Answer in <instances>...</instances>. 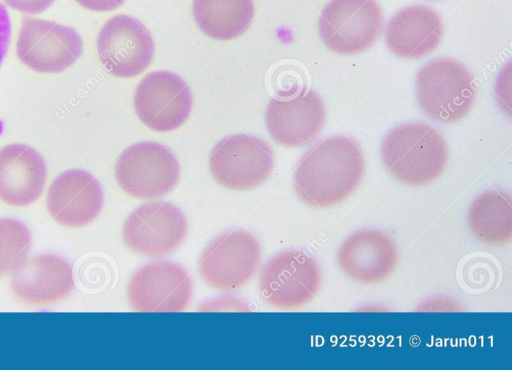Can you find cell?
Listing matches in <instances>:
<instances>
[{
    "instance_id": "6da1fadb",
    "label": "cell",
    "mask_w": 512,
    "mask_h": 370,
    "mask_svg": "<svg viewBox=\"0 0 512 370\" xmlns=\"http://www.w3.org/2000/svg\"><path fill=\"white\" fill-rule=\"evenodd\" d=\"M364 172L360 145L348 137H330L315 144L301 158L293 185L307 205L328 208L350 197Z\"/></svg>"
},
{
    "instance_id": "7a4b0ae2",
    "label": "cell",
    "mask_w": 512,
    "mask_h": 370,
    "mask_svg": "<svg viewBox=\"0 0 512 370\" xmlns=\"http://www.w3.org/2000/svg\"><path fill=\"white\" fill-rule=\"evenodd\" d=\"M381 156L389 173L408 185L429 184L448 165V148L441 134L418 122L389 131L381 145Z\"/></svg>"
},
{
    "instance_id": "3957f363",
    "label": "cell",
    "mask_w": 512,
    "mask_h": 370,
    "mask_svg": "<svg viewBox=\"0 0 512 370\" xmlns=\"http://www.w3.org/2000/svg\"><path fill=\"white\" fill-rule=\"evenodd\" d=\"M477 86L459 61L438 58L417 74V101L423 112L441 123L462 120L474 106Z\"/></svg>"
},
{
    "instance_id": "277c9868",
    "label": "cell",
    "mask_w": 512,
    "mask_h": 370,
    "mask_svg": "<svg viewBox=\"0 0 512 370\" xmlns=\"http://www.w3.org/2000/svg\"><path fill=\"white\" fill-rule=\"evenodd\" d=\"M180 176L175 155L164 145L142 141L126 148L115 165L121 189L139 199H154L171 192Z\"/></svg>"
},
{
    "instance_id": "5b68a950",
    "label": "cell",
    "mask_w": 512,
    "mask_h": 370,
    "mask_svg": "<svg viewBox=\"0 0 512 370\" xmlns=\"http://www.w3.org/2000/svg\"><path fill=\"white\" fill-rule=\"evenodd\" d=\"M383 25V12L376 0H332L320 15L319 34L333 52L353 55L370 48Z\"/></svg>"
},
{
    "instance_id": "8992f818",
    "label": "cell",
    "mask_w": 512,
    "mask_h": 370,
    "mask_svg": "<svg viewBox=\"0 0 512 370\" xmlns=\"http://www.w3.org/2000/svg\"><path fill=\"white\" fill-rule=\"evenodd\" d=\"M274 167V154L264 140L235 134L212 149L209 168L214 179L230 190H251L264 183Z\"/></svg>"
},
{
    "instance_id": "52a82bcc",
    "label": "cell",
    "mask_w": 512,
    "mask_h": 370,
    "mask_svg": "<svg viewBox=\"0 0 512 370\" xmlns=\"http://www.w3.org/2000/svg\"><path fill=\"white\" fill-rule=\"evenodd\" d=\"M260 261L258 240L248 231L234 230L216 237L205 248L199 273L210 288L232 292L253 278Z\"/></svg>"
},
{
    "instance_id": "ba28073f",
    "label": "cell",
    "mask_w": 512,
    "mask_h": 370,
    "mask_svg": "<svg viewBox=\"0 0 512 370\" xmlns=\"http://www.w3.org/2000/svg\"><path fill=\"white\" fill-rule=\"evenodd\" d=\"M83 52L79 33L53 21L24 18L16 53L28 68L39 73H59L73 65Z\"/></svg>"
},
{
    "instance_id": "9c48e42d",
    "label": "cell",
    "mask_w": 512,
    "mask_h": 370,
    "mask_svg": "<svg viewBox=\"0 0 512 370\" xmlns=\"http://www.w3.org/2000/svg\"><path fill=\"white\" fill-rule=\"evenodd\" d=\"M321 286L317 263L302 251L273 256L262 268L259 288L264 301L279 309H295L309 303Z\"/></svg>"
},
{
    "instance_id": "30bf717a",
    "label": "cell",
    "mask_w": 512,
    "mask_h": 370,
    "mask_svg": "<svg viewBox=\"0 0 512 370\" xmlns=\"http://www.w3.org/2000/svg\"><path fill=\"white\" fill-rule=\"evenodd\" d=\"M187 231L183 212L171 203L159 201L136 208L125 220L122 235L130 251L161 257L179 248Z\"/></svg>"
},
{
    "instance_id": "8fae6325",
    "label": "cell",
    "mask_w": 512,
    "mask_h": 370,
    "mask_svg": "<svg viewBox=\"0 0 512 370\" xmlns=\"http://www.w3.org/2000/svg\"><path fill=\"white\" fill-rule=\"evenodd\" d=\"M97 52L103 67L119 78L142 73L152 62L155 44L148 29L136 18L120 14L101 27Z\"/></svg>"
},
{
    "instance_id": "7c38bea8",
    "label": "cell",
    "mask_w": 512,
    "mask_h": 370,
    "mask_svg": "<svg viewBox=\"0 0 512 370\" xmlns=\"http://www.w3.org/2000/svg\"><path fill=\"white\" fill-rule=\"evenodd\" d=\"M192 297L188 272L171 261H155L140 267L132 275L127 298L134 311L180 312Z\"/></svg>"
},
{
    "instance_id": "4fadbf2b",
    "label": "cell",
    "mask_w": 512,
    "mask_h": 370,
    "mask_svg": "<svg viewBox=\"0 0 512 370\" xmlns=\"http://www.w3.org/2000/svg\"><path fill=\"white\" fill-rule=\"evenodd\" d=\"M192 94L186 82L169 71L146 75L134 94V109L147 127L168 132L180 127L190 116Z\"/></svg>"
},
{
    "instance_id": "5bb4252c",
    "label": "cell",
    "mask_w": 512,
    "mask_h": 370,
    "mask_svg": "<svg viewBox=\"0 0 512 370\" xmlns=\"http://www.w3.org/2000/svg\"><path fill=\"white\" fill-rule=\"evenodd\" d=\"M104 202L98 180L81 169L67 170L49 187L48 212L58 224L78 228L90 224L100 213Z\"/></svg>"
},
{
    "instance_id": "9a60e30c",
    "label": "cell",
    "mask_w": 512,
    "mask_h": 370,
    "mask_svg": "<svg viewBox=\"0 0 512 370\" xmlns=\"http://www.w3.org/2000/svg\"><path fill=\"white\" fill-rule=\"evenodd\" d=\"M325 106L313 90L293 99H272L265 112V123L272 139L285 147L311 143L325 122Z\"/></svg>"
},
{
    "instance_id": "2e32d148",
    "label": "cell",
    "mask_w": 512,
    "mask_h": 370,
    "mask_svg": "<svg viewBox=\"0 0 512 370\" xmlns=\"http://www.w3.org/2000/svg\"><path fill=\"white\" fill-rule=\"evenodd\" d=\"M395 243L384 232L362 230L349 236L337 253L342 271L363 284L379 283L388 278L398 264Z\"/></svg>"
},
{
    "instance_id": "e0dca14e",
    "label": "cell",
    "mask_w": 512,
    "mask_h": 370,
    "mask_svg": "<svg viewBox=\"0 0 512 370\" xmlns=\"http://www.w3.org/2000/svg\"><path fill=\"white\" fill-rule=\"evenodd\" d=\"M10 287L14 296L26 304H54L72 291V268L57 255H37L13 274Z\"/></svg>"
},
{
    "instance_id": "ac0fdd59",
    "label": "cell",
    "mask_w": 512,
    "mask_h": 370,
    "mask_svg": "<svg viewBox=\"0 0 512 370\" xmlns=\"http://www.w3.org/2000/svg\"><path fill=\"white\" fill-rule=\"evenodd\" d=\"M46 181V165L31 146L16 143L0 149V200L24 207L41 195Z\"/></svg>"
},
{
    "instance_id": "d6986e66",
    "label": "cell",
    "mask_w": 512,
    "mask_h": 370,
    "mask_svg": "<svg viewBox=\"0 0 512 370\" xmlns=\"http://www.w3.org/2000/svg\"><path fill=\"white\" fill-rule=\"evenodd\" d=\"M443 32L440 15L430 7L416 5L399 11L390 19L385 40L395 55L416 59L431 53L440 44Z\"/></svg>"
},
{
    "instance_id": "ffe728a7",
    "label": "cell",
    "mask_w": 512,
    "mask_h": 370,
    "mask_svg": "<svg viewBox=\"0 0 512 370\" xmlns=\"http://www.w3.org/2000/svg\"><path fill=\"white\" fill-rule=\"evenodd\" d=\"M193 17L200 30L218 40L242 35L254 17L253 0H193Z\"/></svg>"
},
{
    "instance_id": "44dd1931",
    "label": "cell",
    "mask_w": 512,
    "mask_h": 370,
    "mask_svg": "<svg viewBox=\"0 0 512 370\" xmlns=\"http://www.w3.org/2000/svg\"><path fill=\"white\" fill-rule=\"evenodd\" d=\"M468 224L481 242L498 246L512 237V200L508 192L491 190L482 193L471 204Z\"/></svg>"
},
{
    "instance_id": "7402d4cb",
    "label": "cell",
    "mask_w": 512,
    "mask_h": 370,
    "mask_svg": "<svg viewBox=\"0 0 512 370\" xmlns=\"http://www.w3.org/2000/svg\"><path fill=\"white\" fill-rule=\"evenodd\" d=\"M31 235L22 222L0 219V277L13 275L26 261Z\"/></svg>"
},
{
    "instance_id": "603a6c76",
    "label": "cell",
    "mask_w": 512,
    "mask_h": 370,
    "mask_svg": "<svg viewBox=\"0 0 512 370\" xmlns=\"http://www.w3.org/2000/svg\"><path fill=\"white\" fill-rule=\"evenodd\" d=\"M14 10L27 13L39 14L47 10L55 0H4Z\"/></svg>"
},
{
    "instance_id": "cb8c5ba5",
    "label": "cell",
    "mask_w": 512,
    "mask_h": 370,
    "mask_svg": "<svg viewBox=\"0 0 512 370\" xmlns=\"http://www.w3.org/2000/svg\"><path fill=\"white\" fill-rule=\"evenodd\" d=\"M11 37V23L9 14L4 5L0 3V65L7 52Z\"/></svg>"
},
{
    "instance_id": "d4e9b609",
    "label": "cell",
    "mask_w": 512,
    "mask_h": 370,
    "mask_svg": "<svg viewBox=\"0 0 512 370\" xmlns=\"http://www.w3.org/2000/svg\"><path fill=\"white\" fill-rule=\"evenodd\" d=\"M80 6L97 12L111 11L122 5L125 0H75Z\"/></svg>"
}]
</instances>
